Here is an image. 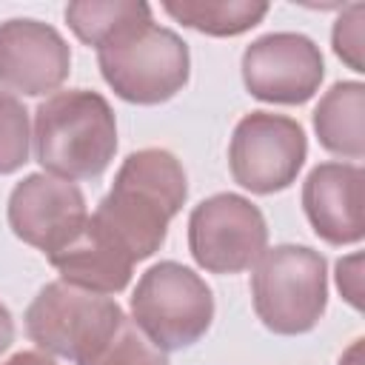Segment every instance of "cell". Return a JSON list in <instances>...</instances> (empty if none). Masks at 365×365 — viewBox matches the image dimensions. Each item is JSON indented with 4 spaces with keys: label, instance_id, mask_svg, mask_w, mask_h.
I'll return each mask as SVG.
<instances>
[{
    "label": "cell",
    "instance_id": "obj_1",
    "mask_svg": "<svg viewBox=\"0 0 365 365\" xmlns=\"http://www.w3.org/2000/svg\"><path fill=\"white\" fill-rule=\"evenodd\" d=\"M188 197L182 163L165 148L131 151L114 174L111 191L91 214L134 262L154 257L168 234V222L180 214Z\"/></svg>",
    "mask_w": 365,
    "mask_h": 365
},
{
    "label": "cell",
    "instance_id": "obj_2",
    "mask_svg": "<svg viewBox=\"0 0 365 365\" xmlns=\"http://www.w3.org/2000/svg\"><path fill=\"white\" fill-rule=\"evenodd\" d=\"M34 157L60 180L100 177L117 151V120L108 100L91 88L46 97L34 111Z\"/></svg>",
    "mask_w": 365,
    "mask_h": 365
},
{
    "label": "cell",
    "instance_id": "obj_3",
    "mask_svg": "<svg viewBox=\"0 0 365 365\" xmlns=\"http://www.w3.org/2000/svg\"><path fill=\"white\" fill-rule=\"evenodd\" d=\"M97 66L108 88L137 106H157L171 100L191 74L188 46L154 20L128 26L97 48Z\"/></svg>",
    "mask_w": 365,
    "mask_h": 365
},
{
    "label": "cell",
    "instance_id": "obj_4",
    "mask_svg": "<svg viewBox=\"0 0 365 365\" xmlns=\"http://www.w3.org/2000/svg\"><path fill=\"white\" fill-rule=\"evenodd\" d=\"M251 299L259 322L282 336L308 334L328 305V262L308 245L268 248L251 274Z\"/></svg>",
    "mask_w": 365,
    "mask_h": 365
},
{
    "label": "cell",
    "instance_id": "obj_5",
    "mask_svg": "<svg viewBox=\"0 0 365 365\" xmlns=\"http://www.w3.org/2000/svg\"><path fill=\"white\" fill-rule=\"evenodd\" d=\"M131 314L137 328L160 351H180L200 342L211 328L214 297L197 271L163 259L137 279Z\"/></svg>",
    "mask_w": 365,
    "mask_h": 365
},
{
    "label": "cell",
    "instance_id": "obj_6",
    "mask_svg": "<svg viewBox=\"0 0 365 365\" xmlns=\"http://www.w3.org/2000/svg\"><path fill=\"white\" fill-rule=\"evenodd\" d=\"M123 308L106 294H94L63 279L37 291L26 308V334L46 354L83 362L120 325Z\"/></svg>",
    "mask_w": 365,
    "mask_h": 365
},
{
    "label": "cell",
    "instance_id": "obj_7",
    "mask_svg": "<svg viewBox=\"0 0 365 365\" xmlns=\"http://www.w3.org/2000/svg\"><path fill=\"white\" fill-rule=\"evenodd\" d=\"M308 157V140L297 120L271 111L245 114L228 143V168L251 194L285 191Z\"/></svg>",
    "mask_w": 365,
    "mask_h": 365
},
{
    "label": "cell",
    "instance_id": "obj_8",
    "mask_svg": "<svg viewBox=\"0 0 365 365\" xmlns=\"http://www.w3.org/2000/svg\"><path fill=\"white\" fill-rule=\"evenodd\" d=\"M268 245L262 211L242 194H214L188 217V251L208 274H240L257 265Z\"/></svg>",
    "mask_w": 365,
    "mask_h": 365
},
{
    "label": "cell",
    "instance_id": "obj_9",
    "mask_svg": "<svg viewBox=\"0 0 365 365\" xmlns=\"http://www.w3.org/2000/svg\"><path fill=\"white\" fill-rule=\"evenodd\" d=\"M242 83L251 97L279 106L308 103L325 77L319 46L299 31H271L242 51Z\"/></svg>",
    "mask_w": 365,
    "mask_h": 365
},
{
    "label": "cell",
    "instance_id": "obj_10",
    "mask_svg": "<svg viewBox=\"0 0 365 365\" xmlns=\"http://www.w3.org/2000/svg\"><path fill=\"white\" fill-rule=\"evenodd\" d=\"M6 217L17 240L54 257L83 231L88 211L83 191L71 180L43 171L23 177L11 188Z\"/></svg>",
    "mask_w": 365,
    "mask_h": 365
},
{
    "label": "cell",
    "instance_id": "obj_11",
    "mask_svg": "<svg viewBox=\"0 0 365 365\" xmlns=\"http://www.w3.org/2000/svg\"><path fill=\"white\" fill-rule=\"evenodd\" d=\"M71 71L63 34L40 20L14 17L0 23V86L26 97L57 91Z\"/></svg>",
    "mask_w": 365,
    "mask_h": 365
},
{
    "label": "cell",
    "instance_id": "obj_12",
    "mask_svg": "<svg viewBox=\"0 0 365 365\" xmlns=\"http://www.w3.org/2000/svg\"><path fill=\"white\" fill-rule=\"evenodd\" d=\"M365 171L354 163H319L302 182V208L328 245H354L365 234L362 222Z\"/></svg>",
    "mask_w": 365,
    "mask_h": 365
},
{
    "label": "cell",
    "instance_id": "obj_13",
    "mask_svg": "<svg viewBox=\"0 0 365 365\" xmlns=\"http://www.w3.org/2000/svg\"><path fill=\"white\" fill-rule=\"evenodd\" d=\"M48 262L60 271L63 282L106 297L120 294L131 282L134 271V259L106 231H100L91 217L66 248L48 257Z\"/></svg>",
    "mask_w": 365,
    "mask_h": 365
},
{
    "label": "cell",
    "instance_id": "obj_14",
    "mask_svg": "<svg viewBox=\"0 0 365 365\" xmlns=\"http://www.w3.org/2000/svg\"><path fill=\"white\" fill-rule=\"evenodd\" d=\"M365 86L356 80L334 83L314 108V131L325 151L362 160L365 154Z\"/></svg>",
    "mask_w": 365,
    "mask_h": 365
},
{
    "label": "cell",
    "instance_id": "obj_15",
    "mask_svg": "<svg viewBox=\"0 0 365 365\" xmlns=\"http://www.w3.org/2000/svg\"><path fill=\"white\" fill-rule=\"evenodd\" d=\"M163 9L177 23L211 37L242 34L268 14V3L262 0H165Z\"/></svg>",
    "mask_w": 365,
    "mask_h": 365
},
{
    "label": "cell",
    "instance_id": "obj_16",
    "mask_svg": "<svg viewBox=\"0 0 365 365\" xmlns=\"http://www.w3.org/2000/svg\"><path fill=\"white\" fill-rule=\"evenodd\" d=\"M151 20V6L137 0H77L66 6V23L86 46H106L128 26Z\"/></svg>",
    "mask_w": 365,
    "mask_h": 365
},
{
    "label": "cell",
    "instance_id": "obj_17",
    "mask_svg": "<svg viewBox=\"0 0 365 365\" xmlns=\"http://www.w3.org/2000/svg\"><path fill=\"white\" fill-rule=\"evenodd\" d=\"M77 365H168L165 351H160L134 319L123 317L120 325Z\"/></svg>",
    "mask_w": 365,
    "mask_h": 365
},
{
    "label": "cell",
    "instance_id": "obj_18",
    "mask_svg": "<svg viewBox=\"0 0 365 365\" xmlns=\"http://www.w3.org/2000/svg\"><path fill=\"white\" fill-rule=\"evenodd\" d=\"M29 143L26 106L14 94L0 91V174H14L29 163Z\"/></svg>",
    "mask_w": 365,
    "mask_h": 365
},
{
    "label": "cell",
    "instance_id": "obj_19",
    "mask_svg": "<svg viewBox=\"0 0 365 365\" xmlns=\"http://www.w3.org/2000/svg\"><path fill=\"white\" fill-rule=\"evenodd\" d=\"M362 17H365V6L354 3L339 14V20L334 23V31H331L336 57H342L354 71H365V63H362Z\"/></svg>",
    "mask_w": 365,
    "mask_h": 365
},
{
    "label": "cell",
    "instance_id": "obj_20",
    "mask_svg": "<svg viewBox=\"0 0 365 365\" xmlns=\"http://www.w3.org/2000/svg\"><path fill=\"white\" fill-rule=\"evenodd\" d=\"M359 262H362V257L359 254H354V257H348V259H339L336 262V285H339V294L359 311L362 308V288H359V282H362V277H359Z\"/></svg>",
    "mask_w": 365,
    "mask_h": 365
},
{
    "label": "cell",
    "instance_id": "obj_21",
    "mask_svg": "<svg viewBox=\"0 0 365 365\" xmlns=\"http://www.w3.org/2000/svg\"><path fill=\"white\" fill-rule=\"evenodd\" d=\"M0 365H57L51 356H46V354H40V351H17L14 356H9L6 362H0Z\"/></svg>",
    "mask_w": 365,
    "mask_h": 365
},
{
    "label": "cell",
    "instance_id": "obj_22",
    "mask_svg": "<svg viewBox=\"0 0 365 365\" xmlns=\"http://www.w3.org/2000/svg\"><path fill=\"white\" fill-rule=\"evenodd\" d=\"M14 342V319L9 314V308L0 302V354H6Z\"/></svg>",
    "mask_w": 365,
    "mask_h": 365
},
{
    "label": "cell",
    "instance_id": "obj_23",
    "mask_svg": "<svg viewBox=\"0 0 365 365\" xmlns=\"http://www.w3.org/2000/svg\"><path fill=\"white\" fill-rule=\"evenodd\" d=\"M359 351H362V339H354V345L342 354L339 365H359Z\"/></svg>",
    "mask_w": 365,
    "mask_h": 365
}]
</instances>
